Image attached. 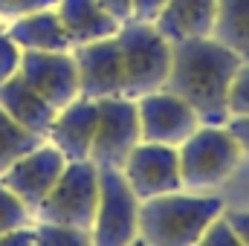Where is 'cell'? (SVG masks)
<instances>
[{
	"mask_svg": "<svg viewBox=\"0 0 249 246\" xmlns=\"http://www.w3.org/2000/svg\"><path fill=\"white\" fill-rule=\"evenodd\" d=\"M244 58L212 35L171 44V70L165 90L191 105L200 124L223 127L229 122V87Z\"/></svg>",
	"mask_w": 249,
	"mask_h": 246,
	"instance_id": "obj_1",
	"label": "cell"
},
{
	"mask_svg": "<svg viewBox=\"0 0 249 246\" xmlns=\"http://www.w3.org/2000/svg\"><path fill=\"white\" fill-rule=\"evenodd\" d=\"M226 211L217 194L171 191L139 206V238L148 246H194Z\"/></svg>",
	"mask_w": 249,
	"mask_h": 246,
	"instance_id": "obj_2",
	"label": "cell"
},
{
	"mask_svg": "<svg viewBox=\"0 0 249 246\" xmlns=\"http://www.w3.org/2000/svg\"><path fill=\"white\" fill-rule=\"evenodd\" d=\"M122 53V96L142 99L162 90L171 70V41L148 20H124L116 32Z\"/></svg>",
	"mask_w": 249,
	"mask_h": 246,
	"instance_id": "obj_3",
	"label": "cell"
},
{
	"mask_svg": "<svg viewBox=\"0 0 249 246\" xmlns=\"http://www.w3.org/2000/svg\"><path fill=\"white\" fill-rule=\"evenodd\" d=\"M180 154V177L183 191L209 194V188L223 185L241 162V145L229 133V127L200 124L186 142L177 148Z\"/></svg>",
	"mask_w": 249,
	"mask_h": 246,
	"instance_id": "obj_4",
	"label": "cell"
},
{
	"mask_svg": "<svg viewBox=\"0 0 249 246\" xmlns=\"http://www.w3.org/2000/svg\"><path fill=\"white\" fill-rule=\"evenodd\" d=\"M96 206H99V168L90 159L67 162L58 183L44 197V203L32 211V220L90 232Z\"/></svg>",
	"mask_w": 249,
	"mask_h": 246,
	"instance_id": "obj_5",
	"label": "cell"
},
{
	"mask_svg": "<svg viewBox=\"0 0 249 246\" xmlns=\"http://www.w3.org/2000/svg\"><path fill=\"white\" fill-rule=\"evenodd\" d=\"M139 206L119 168H99V206L90 226L93 246H127L139 238Z\"/></svg>",
	"mask_w": 249,
	"mask_h": 246,
	"instance_id": "obj_6",
	"label": "cell"
},
{
	"mask_svg": "<svg viewBox=\"0 0 249 246\" xmlns=\"http://www.w3.org/2000/svg\"><path fill=\"white\" fill-rule=\"evenodd\" d=\"M142 142L136 102L113 96L99 102V124L90 148V162L96 168H122L130 151Z\"/></svg>",
	"mask_w": 249,
	"mask_h": 246,
	"instance_id": "obj_7",
	"label": "cell"
},
{
	"mask_svg": "<svg viewBox=\"0 0 249 246\" xmlns=\"http://www.w3.org/2000/svg\"><path fill=\"white\" fill-rule=\"evenodd\" d=\"M136 113H139L142 142L180 148L200 127V119L191 110V105L183 102L180 96H174L171 90H165V87L136 99Z\"/></svg>",
	"mask_w": 249,
	"mask_h": 246,
	"instance_id": "obj_8",
	"label": "cell"
},
{
	"mask_svg": "<svg viewBox=\"0 0 249 246\" xmlns=\"http://www.w3.org/2000/svg\"><path fill=\"white\" fill-rule=\"evenodd\" d=\"M124 174L127 185L139 200H151L160 194L183 191L180 177V154L171 145H157V142H139L130 157L119 168Z\"/></svg>",
	"mask_w": 249,
	"mask_h": 246,
	"instance_id": "obj_9",
	"label": "cell"
},
{
	"mask_svg": "<svg viewBox=\"0 0 249 246\" xmlns=\"http://www.w3.org/2000/svg\"><path fill=\"white\" fill-rule=\"evenodd\" d=\"M18 75L38 96H44L55 110L67 107L72 99H78V67L72 58V50H67V53L23 50Z\"/></svg>",
	"mask_w": 249,
	"mask_h": 246,
	"instance_id": "obj_10",
	"label": "cell"
},
{
	"mask_svg": "<svg viewBox=\"0 0 249 246\" xmlns=\"http://www.w3.org/2000/svg\"><path fill=\"white\" fill-rule=\"evenodd\" d=\"M67 168V159L58 148H53L50 142L38 145L35 151H29L26 157H20L3 177L0 183L6 185L29 211H35L44 197L53 191V185L58 183V177Z\"/></svg>",
	"mask_w": 249,
	"mask_h": 246,
	"instance_id": "obj_11",
	"label": "cell"
},
{
	"mask_svg": "<svg viewBox=\"0 0 249 246\" xmlns=\"http://www.w3.org/2000/svg\"><path fill=\"white\" fill-rule=\"evenodd\" d=\"M72 58L78 67V96L93 102L122 96V53L116 35L72 47Z\"/></svg>",
	"mask_w": 249,
	"mask_h": 246,
	"instance_id": "obj_12",
	"label": "cell"
},
{
	"mask_svg": "<svg viewBox=\"0 0 249 246\" xmlns=\"http://www.w3.org/2000/svg\"><path fill=\"white\" fill-rule=\"evenodd\" d=\"M96 124H99V102L78 96L55 113L50 133H47V142L61 151L67 162L90 159Z\"/></svg>",
	"mask_w": 249,
	"mask_h": 246,
	"instance_id": "obj_13",
	"label": "cell"
},
{
	"mask_svg": "<svg viewBox=\"0 0 249 246\" xmlns=\"http://www.w3.org/2000/svg\"><path fill=\"white\" fill-rule=\"evenodd\" d=\"M0 107L20 124V127H26L29 133H38V136H44V139H47L50 124H53L55 113H58V110H55L44 96H38L20 75H12L9 81L0 84Z\"/></svg>",
	"mask_w": 249,
	"mask_h": 246,
	"instance_id": "obj_14",
	"label": "cell"
},
{
	"mask_svg": "<svg viewBox=\"0 0 249 246\" xmlns=\"http://www.w3.org/2000/svg\"><path fill=\"white\" fill-rule=\"evenodd\" d=\"M58 18L64 23V32L70 35L72 47L78 44H93L102 38H113L119 32V20L105 12L99 0H58L55 6Z\"/></svg>",
	"mask_w": 249,
	"mask_h": 246,
	"instance_id": "obj_15",
	"label": "cell"
},
{
	"mask_svg": "<svg viewBox=\"0 0 249 246\" xmlns=\"http://www.w3.org/2000/svg\"><path fill=\"white\" fill-rule=\"evenodd\" d=\"M6 35L20 50H38V53H67V50H72V41L64 32V23L55 9H44V12L26 15L20 20H12L6 26Z\"/></svg>",
	"mask_w": 249,
	"mask_h": 246,
	"instance_id": "obj_16",
	"label": "cell"
},
{
	"mask_svg": "<svg viewBox=\"0 0 249 246\" xmlns=\"http://www.w3.org/2000/svg\"><path fill=\"white\" fill-rule=\"evenodd\" d=\"M214 3L217 0H165L160 18L154 23L171 44L183 41V38L212 35Z\"/></svg>",
	"mask_w": 249,
	"mask_h": 246,
	"instance_id": "obj_17",
	"label": "cell"
},
{
	"mask_svg": "<svg viewBox=\"0 0 249 246\" xmlns=\"http://www.w3.org/2000/svg\"><path fill=\"white\" fill-rule=\"evenodd\" d=\"M212 38L249 61V0H217Z\"/></svg>",
	"mask_w": 249,
	"mask_h": 246,
	"instance_id": "obj_18",
	"label": "cell"
},
{
	"mask_svg": "<svg viewBox=\"0 0 249 246\" xmlns=\"http://www.w3.org/2000/svg\"><path fill=\"white\" fill-rule=\"evenodd\" d=\"M47 139L38 133H29L26 127L15 122L3 107H0V177L29 151H35L38 145H44Z\"/></svg>",
	"mask_w": 249,
	"mask_h": 246,
	"instance_id": "obj_19",
	"label": "cell"
},
{
	"mask_svg": "<svg viewBox=\"0 0 249 246\" xmlns=\"http://www.w3.org/2000/svg\"><path fill=\"white\" fill-rule=\"evenodd\" d=\"M32 246H93L90 232L58 226V223H32Z\"/></svg>",
	"mask_w": 249,
	"mask_h": 246,
	"instance_id": "obj_20",
	"label": "cell"
},
{
	"mask_svg": "<svg viewBox=\"0 0 249 246\" xmlns=\"http://www.w3.org/2000/svg\"><path fill=\"white\" fill-rule=\"evenodd\" d=\"M35 220H32V211L6 188V185L0 183V235H9V232H15V229H26V226H32Z\"/></svg>",
	"mask_w": 249,
	"mask_h": 246,
	"instance_id": "obj_21",
	"label": "cell"
},
{
	"mask_svg": "<svg viewBox=\"0 0 249 246\" xmlns=\"http://www.w3.org/2000/svg\"><path fill=\"white\" fill-rule=\"evenodd\" d=\"M55 6H58V0H0V20H3V26H9L12 20H20L26 15L55 9Z\"/></svg>",
	"mask_w": 249,
	"mask_h": 246,
	"instance_id": "obj_22",
	"label": "cell"
},
{
	"mask_svg": "<svg viewBox=\"0 0 249 246\" xmlns=\"http://www.w3.org/2000/svg\"><path fill=\"white\" fill-rule=\"evenodd\" d=\"M232 116H249V61L241 64L229 87V119Z\"/></svg>",
	"mask_w": 249,
	"mask_h": 246,
	"instance_id": "obj_23",
	"label": "cell"
},
{
	"mask_svg": "<svg viewBox=\"0 0 249 246\" xmlns=\"http://www.w3.org/2000/svg\"><path fill=\"white\" fill-rule=\"evenodd\" d=\"M194 246H247V244L238 238V232H235V229L229 226V220L220 214V217L203 232V238H200Z\"/></svg>",
	"mask_w": 249,
	"mask_h": 246,
	"instance_id": "obj_24",
	"label": "cell"
},
{
	"mask_svg": "<svg viewBox=\"0 0 249 246\" xmlns=\"http://www.w3.org/2000/svg\"><path fill=\"white\" fill-rule=\"evenodd\" d=\"M20 47L6 35V29H0V84L9 81L12 75H18L20 70Z\"/></svg>",
	"mask_w": 249,
	"mask_h": 246,
	"instance_id": "obj_25",
	"label": "cell"
},
{
	"mask_svg": "<svg viewBox=\"0 0 249 246\" xmlns=\"http://www.w3.org/2000/svg\"><path fill=\"white\" fill-rule=\"evenodd\" d=\"M226 127H229V133L235 136V142L241 145V154L249 157V116H232V119L226 122Z\"/></svg>",
	"mask_w": 249,
	"mask_h": 246,
	"instance_id": "obj_26",
	"label": "cell"
},
{
	"mask_svg": "<svg viewBox=\"0 0 249 246\" xmlns=\"http://www.w3.org/2000/svg\"><path fill=\"white\" fill-rule=\"evenodd\" d=\"M162 6H165V0H133V18L154 23V20L160 18Z\"/></svg>",
	"mask_w": 249,
	"mask_h": 246,
	"instance_id": "obj_27",
	"label": "cell"
},
{
	"mask_svg": "<svg viewBox=\"0 0 249 246\" xmlns=\"http://www.w3.org/2000/svg\"><path fill=\"white\" fill-rule=\"evenodd\" d=\"M223 217H226L229 226L238 232V238L249 246V211H244V209H226Z\"/></svg>",
	"mask_w": 249,
	"mask_h": 246,
	"instance_id": "obj_28",
	"label": "cell"
},
{
	"mask_svg": "<svg viewBox=\"0 0 249 246\" xmlns=\"http://www.w3.org/2000/svg\"><path fill=\"white\" fill-rule=\"evenodd\" d=\"M99 3H102L105 12H107L110 18H116L119 23H124V20L133 18V0H99Z\"/></svg>",
	"mask_w": 249,
	"mask_h": 246,
	"instance_id": "obj_29",
	"label": "cell"
},
{
	"mask_svg": "<svg viewBox=\"0 0 249 246\" xmlns=\"http://www.w3.org/2000/svg\"><path fill=\"white\" fill-rule=\"evenodd\" d=\"M0 246H32V226L15 229L9 235H0Z\"/></svg>",
	"mask_w": 249,
	"mask_h": 246,
	"instance_id": "obj_30",
	"label": "cell"
},
{
	"mask_svg": "<svg viewBox=\"0 0 249 246\" xmlns=\"http://www.w3.org/2000/svg\"><path fill=\"white\" fill-rule=\"evenodd\" d=\"M127 246H148V244H145V241H142V238H136V241H133V244H127Z\"/></svg>",
	"mask_w": 249,
	"mask_h": 246,
	"instance_id": "obj_31",
	"label": "cell"
},
{
	"mask_svg": "<svg viewBox=\"0 0 249 246\" xmlns=\"http://www.w3.org/2000/svg\"><path fill=\"white\" fill-rule=\"evenodd\" d=\"M0 29H6V26H3V20H0Z\"/></svg>",
	"mask_w": 249,
	"mask_h": 246,
	"instance_id": "obj_32",
	"label": "cell"
}]
</instances>
